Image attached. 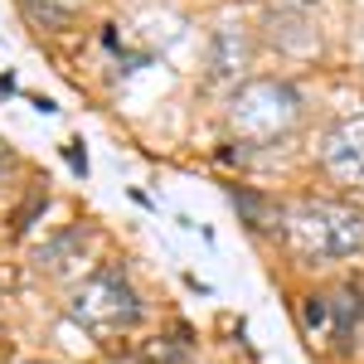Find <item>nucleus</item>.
I'll list each match as a JSON object with an SVG mask.
<instances>
[{"label":"nucleus","mask_w":364,"mask_h":364,"mask_svg":"<svg viewBox=\"0 0 364 364\" xmlns=\"http://www.w3.org/2000/svg\"><path fill=\"white\" fill-rule=\"evenodd\" d=\"M287 243L301 262H340V257H355L364 248V214L350 204H331V199H311L296 204L287 219Z\"/></svg>","instance_id":"obj_1"},{"label":"nucleus","mask_w":364,"mask_h":364,"mask_svg":"<svg viewBox=\"0 0 364 364\" xmlns=\"http://www.w3.org/2000/svg\"><path fill=\"white\" fill-rule=\"evenodd\" d=\"M68 316H73L78 326H87V331L107 336V331L136 326L141 321V301H136V291H132V282L122 277L117 267H102V272H92V277L73 291Z\"/></svg>","instance_id":"obj_2"},{"label":"nucleus","mask_w":364,"mask_h":364,"mask_svg":"<svg viewBox=\"0 0 364 364\" xmlns=\"http://www.w3.org/2000/svg\"><path fill=\"white\" fill-rule=\"evenodd\" d=\"M233 127L252 141H277L282 132H291V122L301 117V97H296V87L277 83V78H257V83L238 87L233 92Z\"/></svg>","instance_id":"obj_3"},{"label":"nucleus","mask_w":364,"mask_h":364,"mask_svg":"<svg viewBox=\"0 0 364 364\" xmlns=\"http://www.w3.org/2000/svg\"><path fill=\"white\" fill-rule=\"evenodd\" d=\"M321 166L331 170L340 185L364 190V117H345L321 136Z\"/></svg>","instance_id":"obj_4"},{"label":"nucleus","mask_w":364,"mask_h":364,"mask_svg":"<svg viewBox=\"0 0 364 364\" xmlns=\"http://www.w3.org/2000/svg\"><path fill=\"white\" fill-rule=\"evenodd\" d=\"M243 58H248V39H243L238 29H224V34L214 39L209 68H214V78H233V73L243 68Z\"/></svg>","instance_id":"obj_5"},{"label":"nucleus","mask_w":364,"mask_h":364,"mask_svg":"<svg viewBox=\"0 0 364 364\" xmlns=\"http://www.w3.org/2000/svg\"><path fill=\"white\" fill-rule=\"evenodd\" d=\"M360 316H364V301H360V291H355V287H345L340 296H331V326H336L340 340L355 331V321H360Z\"/></svg>","instance_id":"obj_6"},{"label":"nucleus","mask_w":364,"mask_h":364,"mask_svg":"<svg viewBox=\"0 0 364 364\" xmlns=\"http://www.w3.org/2000/svg\"><path fill=\"white\" fill-rule=\"evenodd\" d=\"M233 204H238V214H243L252 228H267V219H272V204L257 199V195H248L243 185H233Z\"/></svg>","instance_id":"obj_7"},{"label":"nucleus","mask_w":364,"mask_h":364,"mask_svg":"<svg viewBox=\"0 0 364 364\" xmlns=\"http://www.w3.org/2000/svg\"><path fill=\"white\" fill-rule=\"evenodd\" d=\"M185 350H190V331L185 336H166L146 350V364H175V360H185Z\"/></svg>","instance_id":"obj_8"},{"label":"nucleus","mask_w":364,"mask_h":364,"mask_svg":"<svg viewBox=\"0 0 364 364\" xmlns=\"http://www.w3.org/2000/svg\"><path fill=\"white\" fill-rule=\"evenodd\" d=\"M34 15H44V20H63V15H73V5L78 0H25Z\"/></svg>","instance_id":"obj_9"},{"label":"nucleus","mask_w":364,"mask_h":364,"mask_svg":"<svg viewBox=\"0 0 364 364\" xmlns=\"http://www.w3.org/2000/svg\"><path fill=\"white\" fill-rule=\"evenodd\" d=\"M326 316H331L326 296H311V301H306V326H326Z\"/></svg>","instance_id":"obj_10"},{"label":"nucleus","mask_w":364,"mask_h":364,"mask_svg":"<svg viewBox=\"0 0 364 364\" xmlns=\"http://www.w3.org/2000/svg\"><path fill=\"white\" fill-rule=\"evenodd\" d=\"M97 39H102V49H117V25H102V34H97Z\"/></svg>","instance_id":"obj_11"},{"label":"nucleus","mask_w":364,"mask_h":364,"mask_svg":"<svg viewBox=\"0 0 364 364\" xmlns=\"http://www.w3.org/2000/svg\"><path fill=\"white\" fill-rule=\"evenodd\" d=\"M0 170H10V151H5V141H0Z\"/></svg>","instance_id":"obj_12"},{"label":"nucleus","mask_w":364,"mask_h":364,"mask_svg":"<svg viewBox=\"0 0 364 364\" xmlns=\"http://www.w3.org/2000/svg\"><path fill=\"white\" fill-rule=\"evenodd\" d=\"M29 364H44V360H29Z\"/></svg>","instance_id":"obj_13"}]
</instances>
